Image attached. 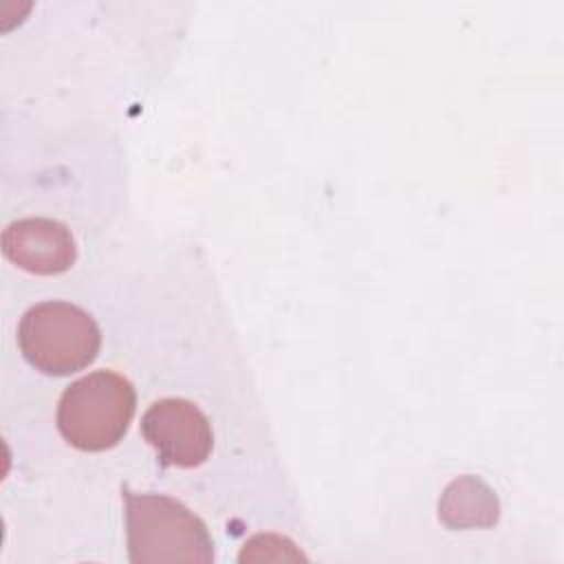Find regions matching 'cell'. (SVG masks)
<instances>
[{
    "mask_svg": "<svg viewBox=\"0 0 564 564\" xmlns=\"http://www.w3.org/2000/svg\"><path fill=\"white\" fill-rule=\"evenodd\" d=\"M126 544L132 564H212L214 540L207 524L181 500L121 487Z\"/></svg>",
    "mask_w": 564,
    "mask_h": 564,
    "instance_id": "6da1fadb",
    "label": "cell"
},
{
    "mask_svg": "<svg viewBox=\"0 0 564 564\" xmlns=\"http://www.w3.org/2000/svg\"><path fill=\"white\" fill-rule=\"evenodd\" d=\"M4 258L35 275H59L77 260V242L70 229L53 218H20L2 231Z\"/></svg>",
    "mask_w": 564,
    "mask_h": 564,
    "instance_id": "5b68a950",
    "label": "cell"
},
{
    "mask_svg": "<svg viewBox=\"0 0 564 564\" xmlns=\"http://www.w3.org/2000/svg\"><path fill=\"white\" fill-rule=\"evenodd\" d=\"M134 410L132 383L115 370H95L62 392L57 430L79 452H106L126 436Z\"/></svg>",
    "mask_w": 564,
    "mask_h": 564,
    "instance_id": "7a4b0ae2",
    "label": "cell"
},
{
    "mask_svg": "<svg viewBox=\"0 0 564 564\" xmlns=\"http://www.w3.org/2000/svg\"><path fill=\"white\" fill-rule=\"evenodd\" d=\"M498 516L500 502L494 489L471 474L452 480L438 500V518L452 531L487 529L498 522Z\"/></svg>",
    "mask_w": 564,
    "mask_h": 564,
    "instance_id": "8992f818",
    "label": "cell"
},
{
    "mask_svg": "<svg viewBox=\"0 0 564 564\" xmlns=\"http://www.w3.org/2000/svg\"><path fill=\"white\" fill-rule=\"evenodd\" d=\"M141 434L163 467H198L214 449L209 419L187 399L154 401L141 416Z\"/></svg>",
    "mask_w": 564,
    "mask_h": 564,
    "instance_id": "277c9868",
    "label": "cell"
},
{
    "mask_svg": "<svg viewBox=\"0 0 564 564\" xmlns=\"http://www.w3.org/2000/svg\"><path fill=\"white\" fill-rule=\"evenodd\" d=\"M24 359L48 377H66L90 366L101 348V330L77 304L46 300L31 306L18 324Z\"/></svg>",
    "mask_w": 564,
    "mask_h": 564,
    "instance_id": "3957f363",
    "label": "cell"
}]
</instances>
